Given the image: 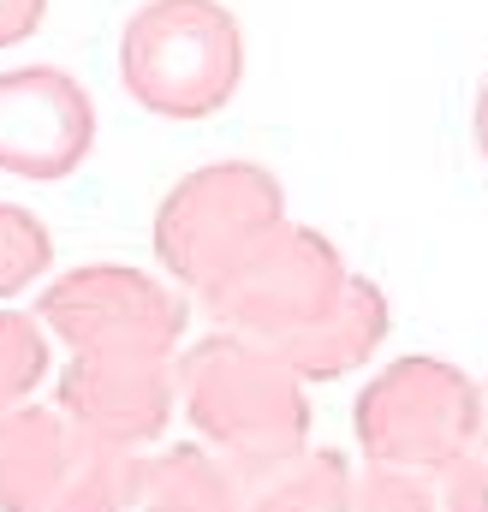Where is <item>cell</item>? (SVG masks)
Returning <instances> with one entry per match:
<instances>
[{
    "mask_svg": "<svg viewBox=\"0 0 488 512\" xmlns=\"http://www.w3.org/2000/svg\"><path fill=\"white\" fill-rule=\"evenodd\" d=\"M96 149V102L60 66L0 72V173L12 179H72Z\"/></svg>",
    "mask_w": 488,
    "mask_h": 512,
    "instance_id": "3",
    "label": "cell"
},
{
    "mask_svg": "<svg viewBox=\"0 0 488 512\" xmlns=\"http://www.w3.org/2000/svg\"><path fill=\"white\" fill-rule=\"evenodd\" d=\"M48 18V0H0V48H18L42 30Z\"/></svg>",
    "mask_w": 488,
    "mask_h": 512,
    "instance_id": "9",
    "label": "cell"
},
{
    "mask_svg": "<svg viewBox=\"0 0 488 512\" xmlns=\"http://www.w3.org/2000/svg\"><path fill=\"white\" fill-rule=\"evenodd\" d=\"M381 292L375 286H352L346 304H328L316 316V328L298 340V364L304 370H346L352 358H364L381 340Z\"/></svg>",
    "mask_w": 488,
    "mask_h": 512,
    "instance_id": "7",
    "label": "cell"
},
{
    "mask_svg": "<svg viewBox=\"0 0 488 512\" xmlns=\"http://www.w3.org/2000/svg\"><path fill=\"white\" fill-rule=\"evenodd\" d=\"M471 131H477V149H483V161H488V78H483V90H477V114H471Z\"/></svg>",
    "mask_w": 488,
    "mask_h": 512,
    "instance_id": "10",
    "label": "cell"
},
{
    "mask_svg": "<svg viewBox=\"0 0 488 512\" xmlns=\"http://www.w3.org/2000/svg\"><path fill=\"white\" fill-rule=\"evenodd\" d=\"M274 221H280V185L268 173L244 167V161L209 167L161 203L155 251L179 280L215 286Z\"/></svg>",
    "mask_w": 488,
    "mask_h": 512,
    "instance_id": "2",
    "label": "cell"
},
{
    "mask_svg": "<svg viewBox=\"0 0 488 512\" xmlns=\"http://www.w3.org/2000/svg\"><path fill=\"white\" fill-rule=\"evenodd\" d=\"M477 423V399L447 364H393L358 405L369 453L387 459H447Z\"/></svg>",
    "mask_w": 488,
    "mask_h": 512,
    "instance_id": "4",
    "label": "cell"
},
{
    "mask_svg": "<svg viewBox=\"0 0 488 512\" xmlns=\"http://www.w3.org/2000/svg\"><path fill=\"white\" fill-rule=\"evenodd\" d=\"M42 262H48V233H42L24 209L0 203V298L18 292Z\"/></svg>",
    "mask_w": 488,
    "mask_h": 512,
    "instance_id": "8",
    "label": "cell"
},
{
    "mask_svg": "<svg viewBox=\"0 0 488 512\" xmlns=\"http://www.w3.org/2000/svg\"><path fill=\"white\" fill-rule=\"evenodd\" d=\"M334 251L310 233H280L274 227L250 245V251L209 286L221 298V310H233L256 328H292V322H316L334 298Z\"/></svg>",
    "mask_w": 488,
    "mask_h": 512,
    "instance_id": "5",
    "label": "cell"
},
{
    "mask_svg": "<svg viewBox=\"0 0 488 512\" xmlns=\"http://www.w3.org/2000/svg\"><path fill=\"white\" fill-rule=\"evenodd\" d=\"M78 346H131V352H155L167 346L179 310L137 274L120 268H90V274H72L66 286L48 292L42 304Z\"/></svg>",
    "mask_w": 488,
    "mask_h": 512,
    "instance_id": "6",
    "label": "cell"
},
{
    "mask_svg": "<svg viewBox=\"0 0 488 512\" xmlns=\"http://www.w3.org/2000/svg\"><path fill=\"white\" fill-rule=\"evenodd\" d=\"M244 30L221 0H143L120 36L125 96L155 120H209L239 96Z\"/></svg>",
    "mask_w": 488,
    "mask_h": 512,
    "instance_id": "1",
    "label": "cell"
}]
</instances>
